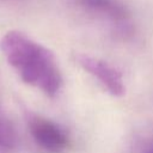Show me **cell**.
<instances>
[{"instance_id":"obj_2","label":"cell","mask_w":153,"mask_h":153,"mask_svg":"<svg viewBox=\"0 0 153 153\" xmlns=\"http://www.w3.org/2000/svg\"><path fill=\"white\" fill-rule=\"evenodd\" d=\"M26 121L33 141L45 152L62 153L69 146L68 134L56 122L36 114H27Z\"/></svg>"},{"instance_id":"obj_6","label":"cell","mask_w":153,"mask_h":153,"mask_svg":"<svg viewBox=\"0 0 153 153\" xmlns=\"http://www.w3.org/2000/svg\"><path fill=\"white\" fill-rule=\"evenodd\" d=\"M143 153H153V140L147 145V147L145 148Z\"/></svg>"},{"instance_id":"obj_1","label":"cell","mask_w":153,"mask_h":153,"mask_svg":"<svg viewBox=\"0 0 153 153\" xmlns=\"http://www.w3.org/2000/svg\"><path fill=\"white\" fill-rule=\"evenodd\" d=\"M1 50L10 66L22 80L50 98H54L62 86V76L54 54L19 31H8L0 42Z\"/></svg>"},{"instance_id":"obj_3","label":"cell","mask_w":153,"mask_h":153,"mask_svg":"<svg viewBox=\"0 0 153 153\" xmlns=\"http://www.w3.org/2000/svg\"><path fill=\"white\" fill-rule=\"evenodd\" d=\"M76 62L88 72L93 78L98 80V82L112 96L121 97L124 93V82L121 73L106 61L100 59L86 55V54H78L75 55Z\"/></svg>"},{"instance_id":"obj_4","label":"cell","mask_w":153,"mask_h":153,"mask_svg":"<svg viewBox=\"0 0 153 153\" xmlns=\"http://www.w3.org/2000/svg\"><path fill=\"white\" fill-rule=\"evenodd\" d=\"M79 4L88 11L96 12L110 19L120 27H127L130 13L121 0H78Z\"/></svg>"},{"instance_id":"obj_5","label":"cell","mask_w":153,"mask_h":153,"mask_svg":"<svg viewBox=\"0 0 153 153\" xmlns=\"http://www.w3.org/2000/svg\"><path fill=\"white\" fill-rule=\"evenodd\" d=\"M16 140L17 136L13 126L4 114L0 104V148L1 149L13 148L16 146Z\"/></svg>"}]
</instances>
